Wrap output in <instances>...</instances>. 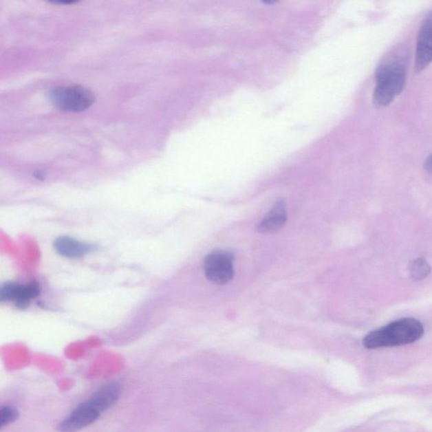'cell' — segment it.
I'll use <instances>...</instances> for the list:
<instances>
[{"mask_svg":"<svg viewBox=\"0 0 432 432\" xmlns=\"http://www.w3.org/2000/svg\"><path fill=\"white\" fill-rule=\"evenodd\" d=\"M423 334L424 327L419 320L403 318L372 331L364 338L363 345L370 349L394 347L412 344L419 341Z\"/></svg>","mask_w":432,"mask_h":432,"instance_id":"1","label":"cell"},{"mask_svg":"<svg viewBox=\"0 0 432 432\" xmlns=\"http://www.w3.org/2000/svg\"><path fill=\"white\" fill-rule=\"evenodd\" d=\"M405 83V67L400 59L393 58L382 63L376 74L375 105L389 106L403 91Z\"/></svg>","mask_w":432,"mask_h":432,"instance_id":"2","label":"cell"},{"mask_svg":"<svg viewBox=\"0 0 432 432\" xmlns=\"http://www.w3.org/2000/svg\"><path fill=\"white\" fill-rule=\"evenodd\" d=\"M50 99L58 109L73 113L87 110L96 100L94 94L81 85L56 87L50 93Z\"/></svg>","mask_w":432,"mask_h":432,"instance_id":"3","label":"cell"},{"mask_svg":"<svg viewBox=\"0 0 432 432\" xmlns=\"http://www.w3.org/2000/svg\"><path fill=\"white\" fill-rule=\"evenodd\" d=\"M204 271L208 281L216 285H225L234 277L233 255L217 250L208 255L204 262Z\"/></svg>","mask_w":432,"mask_h":432,"instance_id":"4","label":"cell"},{"mask_svg":"<svg viewBox=\"0 0 432 432\" xmlns=\"http://www.w3.org/2000/svg\"><path fill=\"white\" fill-rule=\"evenodd\" d=\"M102 412L89 400L80 404L67 418L58 424L61 432H76L90 426L99 418Z\"/></svg>","mask_w":432,"mask_h":432,"instance_id":"5","label":"cell"},{"mask_svg":"<svg viewBox=\"0 0 432 432\" xmlns=\"http://www.w3.org/2000/svg\"><path fill=\"white\" fill-rule=\"evenodd\" d=\"M432 63V11L420 27L415 51V70L422 72Z\"/></svg>","mask_w":432,"mask_h":432,"instance_id":"6","label":"cell"},{"mask_svg":"<svg viewBox=\"0 0 432 432\" xmlns=\"http://www.w3.org/2000/svg\"><path fill=\"white\" fill-rule=\"evenodd\" d=\"M40 294V286L36 282L29 284L6 283L0 292V298L3 301H14L19 307H28L32 299Z\"/></svg>","mask_w":432,"mask_h":432,"instance_id":"7","label":"cell"},{"mask_svg":"<svg viewBox=\"0 0 432 432\" xmlns=\"http://www.w3.org/2000/svg\"><path fill=\"white\" fill-rule=\"evenodd\" d=\"M286 221H288V213H286L285 204L284 201H279L272 208L266 218L257 226V230L260 233H275L285 226Z\"/></svg>","mask_w":432,"mask_h":432,"instance_id":"8","label":"cell"},{"mask_svg":"<svg viewBox=\"0 0 432 432\" xmlns=\"http://www.w3.org/2000/svg\"><path fill=\"white\" fill-rule=\"evenodd\" d=\"M55 250L66 258L76 259L87 255L92 250V246L69 237L58 238L54 243Z\"/></svg>","mask_w":432,"mask_h":432,"instance_id":"9","label":"cell"},{"mask_svg":"<svg viewBox=\"0 0 432 432\" xmlns=\"http://www.w3.org/2000/svg\"><path fill=\"white\" fill-rule=\"evenodd\" d=\"M121 387L117 382L108 383L100 387L90 400L99 409L100 412L107 411L113 406L120 396Z\"/></svg>","mask_w":432,"mask_h":432,"instance_id":"10","label":"cell"},{"mask_svg":"<svg viewBox=\"0 0 432 432\" xmlns=\"http://www.w3.org/2000/svg\"><path fill=\"white\" fill-rule=\"evenodd\" d=\"M409 269L411 278L415 279V281H423L424 279H426L430 274L431 271L429 263L423 258L413 260L411 264H409Z\"/></svg>","mask_w":432,"mask_h":432,"instance_id":"11","label":"cell"},{"mask_svg":"<svg viewBox=\"0 0 432 432\" xmlns=\"http://www.w3.org/2000/svg\"><path fill=\"white\" fill-rule=\"evenodd\" d=\"M19 416L18 411L11 406H3L0 411V426L1 429L10 424L16 422Z\"/></svg>","mask_w":432,"mask_h":432,"instance_id":"12","label":"cell"},{"mask_svg":"<svg viewBox=\"0 0 432 432\" xmlns=\"http://www.w3.org/2000/svg\"><path fill=\"white\" fill-rule=\"evenodd\" d=\"M424 169H426L428 173L432 174V155L427 158L426 163H424Z\"/></svg>","mask_w":432,"mask_h":432,"instance_id":"13","label":"cell"}]
</instances>
